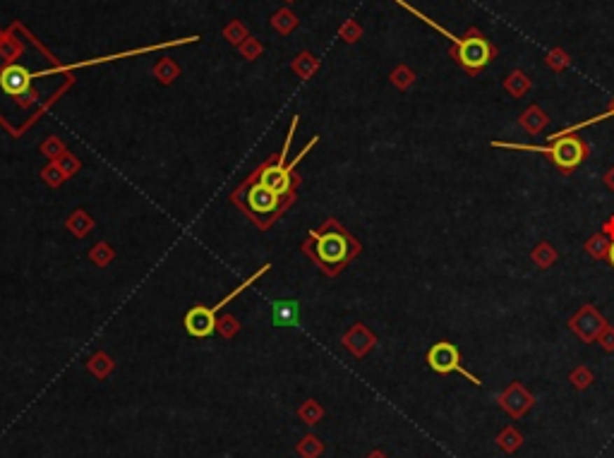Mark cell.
Masks as SVG:
<instances>
[{"mask_svg": "<svg viewBox=\"0 0 614 458\" xmlns=\"http://www.w3.org/2000/svg\"><path fill=\"white\" fill-rule=\"evenodd\" d=\"M523 444V434L518 432V429L514 427V424H509V427H504L501 432L497 434V446L504 454H514V451L521 449Z\"/></svg>", "mask_w": 614, "mask_h": 458, "instance_id": "9a60e30c", "label": "cell"}, {"mask_svg": "<svg viewBox=\"0 0 614 458\" xmlns=\"http://www.w3.org/2000/svg\"><path fill=\"white\" fill-rule=\"evenodd\" d=\"M427 365H430L432 370L439 372V374L461 372V377L468 379L473 387H482V382L475 377V374H470L468 370H463V365H461V353H459V348H456L454 343H449V341H442V343H435L430 350H427Z\"/></svg>", "mask_w": 614, "mask_h": 458, "instance_id": "277c9868", "label": "cell"}, {"mask_svg": "<svg viewBox=\"0 0 614 458\" xmlns=\"http://www.w3.org/2000/svg\"><path fill=\"white\" fill-rule=\"evenodd\" d=\"M396 82H398V85H401V87H408L410 82H413V77H410V72H408V70H401V72H398V75H396Z\"/></svg>", "mask_w": 614, "mask_h": 458, "instance_id": "7402d4cb", "label": "cell"}, {"mask_svg": "<svg viewBox=\"0 0 614 458\" xmlns=\"http://www.w3.org/2000/svg\"><path fill=\"white\" fill-rule=\"evenodd\" d=\"M497 403L501 406V410L509 413L514 420H521V417L533 408L535 396L523 387L521 382H511L509 387L497 396Z\"/></svg>", "mask_w": 614, "mask_h": 458, "instance_id": "52a82bcc", "label": "cell"}, {"mask_svg": "<svg viewBox=\"0 0 614 458\" xmlns=\"http://www.w3.org/2000/svg\"><path fill=\"white\" fill-rule=\"evenodd\" d=\"M36 75H32L27 68L22 65H8L3 72H0V89L5 94H13V96H22V94L29 92V85Z\"/></svg>", "mask_w": 614, "mask_h": 458, "instance_id": "9c48e42d", "label": "cell"}, {"mask_svg": "<svg viewBox=\"0 0 614 458\" xmlns=\"http://www.w3.org/2000/svg\"><path fill=\"white\" fill-rule=\"evenodd\" d=\"M274 327H295L300 322V303L298 300H279L272 307Z\"/></svg>", "mask_w": 614, "mask_h": 458, "instance_id": "8fae6325", "label": "cell"}, {"mask_svg": "<svg viewBox=\"0 0 614 458\" xmlns=\"http://www.w3.org/2000/svg\"><path fill=\"white\" fill-rule=\"evenodd\" d=\"M346 343H348V348H351L356 355H365L372 348V345H375V336H372L368 329L360 327V324H358V327L346 336Z\"/></svg>", "mask_w": 614, "mask_h": 458, "instance_id": "4fadbf2b", "label": "cell"}, {"mask_svg": "<svg viewBox=\"0 0 614 458\" xmlns=\"http://www.w3.org/2000/svg\"><path fill=\"white\" fill-rule=\"evenodd\" d=\"M566 63H568V60H566V55L561 53V51H552V53H550V65H552V68L561 70Z\"/></svg>", "mask_w": 614, "mask_h": 458, "instance_id": "ffe728a7", "label": "cell"}, {"mask_svg": "<svg viewBox=\"0 0 614 458\" xmlns=\"http://www.w3.org/2000/svg\"><path fill=\"white\" fill-rule=\"evenodd\" d=\"M492 147L545 154L561 173H571L573 169H578V166H581L583 161L588 159V154H590L588 144H585L583 139L571 137V135L561 137V139H554V142H550L547 147H533V144H511V142H499V139H497V142H492Z\"/></svg>", "mask_w": 614, "mask_h": 458, "instance_id": "7a4b0ae2", "label": "cell"}, {"mask_svg": "<svg viewBox=\"0 0 614 458\" xmlns=\"http://www.w3.org/2000/svg\"><path fill=\"white\" fill-rule=\"evenodd\" d=\"M494 55H497V48H494L492 43L475 29V27H470V29L466 31V36L461 38V43L452 46V58L463 70H468L470 75L480 72Z\"/></svg>", "mask_w": 614, "mask_h": 458, "instance_id": "3957f363", "label": "cell"}, {"mask_svg": "<svg viewBox=\"0 0 614 458\" xmlns=\"http://www.w3.org/2000/svg\"><path fill=\"white\" fill-rule=\"evenodd\" d=\"M185 329H188L190 336H197V338L211 336L214 329H216V315H214L209 307L197 305L188 312V317H185Z\"/></svg>", "mask_w": 614, "mask_h": 458, "instance_id": "30bf717a", "label": "cell"}, {"mask_svg": "<svg viewBox=\"0 0 614 458\" xmlns=\"http://www.w3.org/2000/svg\"><path fill=\"white\" fill-rule=\"evenodd\" d=\"M605 327H607V320L602 317V312L595 305H583L581 310L568 320V329H571L583 343H595Z\"/></svg>", "mask_w": 614, "mask_h": 458, "instance_id": "8992f818", "label": "cell"}, {"mask_svg": "<svg viewBox=\"0 0 614 458\" xmlns=\"http://www.w3.org/2000/svg\"><path fill=\"white\" fill-rule=\"evenodd\" d=\"M600 231L605 233V236L610 238L612 243H614V216H610V219H607L605 223H602V228H600Z\"/></svg>", "mask_w": 614, "mask_h": 458, "instance_id": "44dd1931", "label": "cell"}, {"mask_svg": "<svg viewBox=\"0 0 614 458\" xmlns=\"http://www.w3.org/2000/svg\"><path fill=\"white\" fill-rule=\"evenodd\" d=\"M531 259H533V264L538 266V269H550V266L554 264L557 259H559V252H557V250L552 248L547 240H543V243H538L533 248Z\"/></svg>", "mask_w": 614, "mask_h": 458, "instance_id": "5bb4252c", "label": "cell"}, {"mask_svg": "<svg viewBox=\"0 0 614 458\" xmlns=\"http://www.w3.org/2000/svg\"><path fill=\"white\" fill-rule=\"evenodd\" d=\"M506 89H509L511 96L521 99L523 94H526L528 89H531V82H528V77L523 75V72H514V75H511L509 80H506Z\"/></svg>", "mask_w": 614, "mask_h": 458, "instance_id": "ac0fdd59", "label": "cell"}, {"mask_svg": "<svg viewBox=\"0 0 614 458\" xmlns=\"http://www.w3.org/2000/svg\"><path fill=\"white\" fill-rule=\"evenodd\" d=\"M610 248H612V240L602 231L590 236L588 243H585V252L593 257V259H607V257H610Z\"/></svg>", "mask_w": 614, "mask_h": 458, "instance_id": "2e32d148", "label": "cell"}, {"mask_svg": "<svg viewBox=\"0 0 614 458\" xmlns=\"http://www.w3.org/2000/svg\"><path fill=\"white\" fill-rule=\"evenodd\" d=\"M605 185H607V189H612L614 192V166L605 173Z\"/></svg>", "mask_w": 614, "mask_h": 458, "instance_id": "603a6c76", "label": "cell"}, {"mask_svg": "<svg viewBox=\"0 0 614 458\" xmlns=\"http://www.w3.org/2000/svg\"><path fill=\"white\" fill-rule=\"evenodd\" d=\"M358 252H360V245L343 231L339 223H331L319 236L314 233V259L329 273L341 271V266L348 264Z\"/></svg>", "mask_w": 614, "mask_h": 458, "instance_id": "6da1fadb", "label": "cell"}, {"mask_svg": "<svg viewBox=\"0 0 614 458\" xmlns=\"http://www.w3.org/2000/svg\"><path fill=\"white\" fill-rule=\"evenodd\" d=\"M368 458H386L384 454H382V451H375V454H370Z\"/></svg>", "mask_w": 614, "mask_h": 458, "instance_id": "cb8c5ba5", "label": "cell"}, {"mask_svg": "<svg viewBox=\"0 0 614 458\" xmlns=\"http://www.w3.org/2000/svg\"><path fill=\"white\" fill-rule=\"evenodd\" d=\"M295 127H298V118L293 120L291 132H288V137H286L284 152H281L279 161H276V164L264 166V169L259 171V183H262V185H267L269 189H274L279 197H281V194H286V192H291V187H293V178H291L293 169H291V166H286V154H288V149H291V139H293Z\"/></svg>", "mask_w": 614, "mask_h": 458, "instance_id": "5b68a950", "label": "cell"}, {"mask_svg": "<svg viewBox=\"0 0 614 458\" xmlns=\"http://www.w3.org/2000/svg\"><path fill=\"white\" fill-rule=\"evenodd\" d=\"M568 382H571V387L576 391H585L593 384V372H590L588 365H578L576 370L568 374Z\"/></svg>", "mask_w": 614, "mask_h": 458, "instance_id": "e0dca14e", "label": "cell"}, {"mask_svg": "<svg viewBox=\"0 0 614 458\" xmlns=\"http://www.w3.org/2000/svg\"><path fill=\"white\" fill-rule=\"evenodd\" d=\"M245 206L252 214H272L279 209V194L262 183H255L245 189Z\"/></svg>", "mask_w": 614, "mask_h": 458, "instance_id": "ba28073f", "label": "cell"}, {"mask_svg": "<svg viewBox=\"0 0 614 458\" xmlns=\"http://www.w3.org/2000/svg\"><path fill=\"white\" fill-rule=\"evenodd\" d=\"M612 110H614V101H612Z\"/></svg>", "mask_w": 614, "mask_h": 458, "instance_id": "d4e9b609", "label": "cell"}, {"mask_svg": "<svg viewBox=\"0 0 614 458\" xmlns=\"http://www.w3.org/2000/svg\"><path fill=\"white\" fill-rule=\"evenodd\" d=\"M518 122H521V127L526 132H531V135H540V132L550 125V115L545 113L540 106H531V108L523 110V115H521V120H518Z\"/></svg>", "mask_w": 614, "mask_h": 458, "instance_id": "7c38bea8", "label": "cell"}, {"mask_svg": "<svg viewBox=\"0 0 614 458\" xmlns=\"http://www.w3.org/2000/svg\"><path fill=\"white\" fill-rule=\"evenodd\" d=\"M598 343L607 350V353H614V327L607 324V327L602 329L600 336H598Z\"/></svg>", "mask_w": 614, "mask_h": 458, "instance_id": "d6986e66", "label": "cell"}]
</instances>
